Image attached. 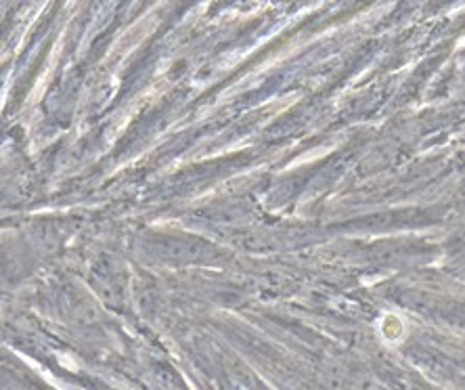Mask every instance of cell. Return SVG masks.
Here are the masks:
<instances>
[]
</instances>
